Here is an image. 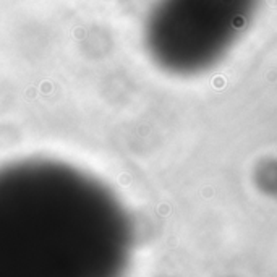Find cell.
Segmentation results:
<instances>
[{
  "mask_svg": "<svg viewBox=\"0 0 277 277\" xmlns=\"http://www.w3.org/2000/svg\"><path fill=\"white\" fill-rule=\"evenodd\" d=\"M131 227L99 182L53 162L0 169V277H122Z\"/></svg>",
  "mask_w": 277,
  "mask_h": 277,
  "instance_id": "6da1fadb",
  "label": "cell"
}]
</instances>
